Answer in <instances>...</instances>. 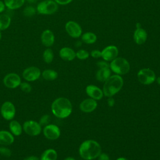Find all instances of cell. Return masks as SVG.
Wrapping results in <instances>:
<instances>
[{"mask_svg":"<svg viewBox=\"0 0 160 160\" xmlns=\"http://www.w3.org/2000/svg\"><path fill=\"white\" fill-rule=\"evenodd\" d=\"M52 114L60 119H64L70 116L72 111L71 101L66 98L59 97L53 101L51 106Z\"/></svg>","mask_w":160,"mask_h":160,"instance_id":"6da1fadb","label":"cell"},{"mask_svg":"<svg viewBox=\"0 0 160 160\" xmlns=\"http://www.w3.org/2000/svg\"><path fill=\"white\" fill-rule=\"evenodd\" d=\"M101 152V147L100 144L92 139L84 141L79 148V155L85 160L94 159L98 157Z\"/></svg>","mask_w":160,"mask_h":160,"instance_id":"7a4b0ae2","label":"cell"},{"mask_svg":"<svg viewBox=\"0 0 160 160\" xmlns=\"http://www.w3.org/2000/svg\"><path fill=\"white\" fill-rule=\"evenodd\" d=\"M124 81L122 78L118 74L110 76L109 78L104 81L103 85V94L106 97H112L117 94L122 88Z\"/></svg>","mask_w":160,"mask_h":160,"instance_id":"3957f363","label":"cell"},{"mask_svg":"<svg viewBox=\"0 0 160 160\" xmlns=\"http://www.w3.org/2000/svg\"><path fill=\"white\" fill-rule=\"evenodd\" d=\"M111 71L116 74L124 75L129 72L130 70V64L128 60L124 58L117 57L111 61L109 64Z\"/></svg>","mask_w":160,"mask_h":160,"instance_id":"277c9868","label":"cell"},{"mask_svg":"<svg viewBox=\"0 0 160 160\" xmlns=\"http://www.w3.org/2000/svg\"><path fill=\"white\" fill-rule=\"evenodd\" d=\"M36 9L40 14L51 15L58 10V4L54 0H44L39 2Z\"/></svg>","mask_w":160,"mask_h":160,"instance_id":"5b68a950","label":"cell"},{"mask_svg":"<svg viewBox=\"0 0 160 160\" xmlns=\"http://www.w3.org/2000/svg\"><path fill=\"white\" fill-rule=\"evenodd\" d=\"M23 131L30 136H37L42 132V126L34 120H27L22 124Z\"/></svg>","mask_w":160,"mask_h":160,"instance_id":"8992f818","label":"cell"},{"mask_svg":"<svg viewBox=\"0 0 160 160\" xmlns=\"http://www.w3.org/2000/svg\"><path fill=\"white\" fill-rule=\"evenodd\" d=\"M16 109L15 105L9 101L4 102L0 108V113L1 116L6 121L12 120L16 116Z\"/></svg>","mask_w":160,"mask_h":160,"instance_id":"52a82bcc","label":"cell"},{"mask_svg":"<svg viewBox=\"0 0 160 160\" xmlns=\"http://www.w3.org/2000/svg\"><path fill=\"white\" fill-rule=\"evenodd\" d=\"M137 77L138 81L144 85L151 84L156 80L154 72L149 68H142L140 69L137 74Z\"/></svg>","mask_w":160,"mask_h":160,"instance_id":"ba28073f","label":"cell"},{"mask_svg":"<svg viewBox=\"0 0 160 160\" xmlns=\"http://www.w3.org/2000/svg\"><path fill=\"white\" fill-rule=\"evenodd\" d=\"M44 136L49 140L54 141L58 139L61 136L59 128L54 124H48L43 127L42 129Z\"/></svg>","mask_w":160,"mask_h":160,"instance_id":"9c48e42d","label":"cell"},{"mask_svg":"<svg viewBox=\"0 0 160 160\" xmlns=\"http://www.w3.org/2000/svg\"><path fill=\"white\" fill-rule=\"evenodd\" d=\"M20 76L15 72H9L2 79L3 84L8 89H16L19 87L21 83Z\"/></svg>","mask_w":160,"mask_h":160,"instance_id":"30bf717a","label":"cell"},{"mask_svg":"<svg viewBox=\"0 0 160 160\" xmlns=\"http://www.w3.org/2000/svg\"><path fill=\"white\" fill-rule=\"evenodd\" d=\"M41 76V69L36 66H29L25 68L22 72V76L27 82H33L38 80Z\"/></svg>","mask_w":160,"mask_h":160,"instance_id":"8fae6325","label":"cell"},{"mask_svg":"<svg viewBox=\"0 0 160 160\" xmlns=\"http://www.w3.org/2000/svg\"><path fill=\"white\" fill-rule=\"evenodd\" d=\"M65 30L68 34L72 38H78L82 35V28L76 22L69 21L65 24Z\"/></svg>","mask_w":160,"mask_h":160,"instance_id":"7c38bea8","label":"cell"},{"mask_svg":"<svg viewBox=\"0 0 160 160\" xmlns=\"http://www.w3.org/2000/svg\"><path fill=\"white\" fill-rule=\"evenodd\" d=\"M119 50L116 46L109 45L101 51V58L106 61H111L118 57Z\"/></svg>","mask_w":160,"mask_h":160,"instance_id":"4fadbf2b","label":"cell"},{"mask_svg":"<svg viewBox=\"0 0 160 160\" xmlns=\"http://www.w3.org/2000/svg\"><path fill=\"white\" fill-rule=\"evenodd\" d=\"M40 39L42 44L47 48H50L53 46L55 42V36L53 32L48 29L42 32Z\"/></svg>","mask_w":160,"mask_h":160,"instance_id":"5bb4252c","label":"cell"},{"mask_svg":"<svg viewBox=\"0 0 160 160\" xmlns=\"http://www.w3.org/2000/svg\"><path fill=\"white\" fill-rule=\"evenodd\" d=\"M98 106L96 100L92 98H88L83 100L79 104V109L84 112H91L96 109Z\"/></svg>","mask_w":160,"mask_h":160,"instance_id":"9a60e30c","label":"cell"},{"mask_svg":"<svg viewBox=\"0 0 160 160\" xmlns=\"http://www.w3.org/2000/svg\"><path fill=\"white\" fill-rule=\"evenodd\" d=\"M86 92L91 98L95 100H100L102 98L104 94L102 89L95 85H88L86 88Z\"/></svg>","mask_w":160,"mask_h":160,"instance_id":"2e32d148","label":"cell"},{"mask_svg":"<svg viewBox=\"0 0 160 160\" xmlns=\"http://www.w3.org/2000/svg\"><path fill=\"white\" fill-rule=\"evenodd\" d=\"M133 39L137 44L141 45L146 41L148 39V33L142 27L136 28L134 32Z\"/></svg>","mask_w":160,"mask_h":160,"instance_id":"e0dca14e","label":"cell"},{"mask_svg":"<svg viewBox=\"0 0 160 160\" xmlns=\"http://www.w3.org/2000/svg\"><path fill=\"white\" fill-rule=\"evenodd\" d=\"M14 142V136L12 133L6 130H0V145L9 146Z\"/></svg>","mask_w":160,"mask_h":160,"instance_id":"ac0fdd59","label":"cell"},{"mask_svg":"<svg viewBox=\"0 0 160 160\" xmlns=\"http://www.w3.org/2000/svg\"><path fill=\"white\" fill-rule=\"evenodd\" d=\"M60 58L66 61H71L76 58V52L69 47H63L59 51Z\"/></svg>","mask_w":160,"mask_h":160,"instance_id":"d6986e66","label":"cell"},{"mask_svg":"<svg viewBox=\"0 0 160 160\" xmlns=\"http://www.w3.org/2000/svg\"><path fill=\"white\" fill-rule=\"evenodd\" d=\"M9 131L14 136H19L22 134L23 131L22 125H21L18 121L14 119L10 121L9 124Z\"/></svg>","mask_w":160,"mask_h":160,"instance_id":"ffe728a7","label":"cell"},{"mask_svg":"<svg viewBox=\"0 0 160 160\" xmlns=\"http://www.w3.org/2000/svg\"><path fill=\"white\" fill-rule=\"evenodd\" d=\"M57 159L58 152L52 148H49L44 150L39 158V160H57Z\"/></svg>","mask_w":160,"mask_h":160,"instance_id":"44dd1931","label":"cell"},{"mask_svg":"<svg viewBox=\"0 0 160 160\" xmlns=\"http://www.w3.org/2000/svg\"><path fill=\"white\" fill-rule=\"evenodd\" d=\"M110 76V68H99L96 73V79L100 82H104L109 78Z\"/></svg>","mask_w":160,"mask_h":160,"instance_id":"7402d4cb","label":"cell"},{"mask_svg":"<svg viewBox=\"0 0 160 160\" xmlns=\"http://www.w3.org/2000/svg\"><path fill=\"white\" fill-rule=\"evenodd\" d=\"M26 0H4V3L7 8L10 10H16L21 8Z\"/></svg>","mask_w":160,"mask_h":160,"instance_id":"603a6c76","label":"cell"},{"mask_svg":"<svg viewBox=\"0 0 160 160\" xmlns=\"http://www.w3.org/2000/svg\"><path fill=\"white\" fill-rule=\"evenodd\" d=\"M41 76L46 81H51L56 79L58 76V74L56 71L51 69H46L41 72Z\"/></svg>","mask_w":160,"mask_h":160,"instance_id":"cb8c5ba5","label":"cell"},{"mask_svg":"<svg viewBox=\"0 0 160 160\" xmlns=\"http://www.w3.org/2000/svg\"><path fill=\"white\" fill-rule=\"evenodd\" d=\"M11 18L6 14H0V31L7 29L11 25Z\"/></svg>","mask_w":160,"mask_h":160,"instance_id":"d4e9b609","label":"cell"},{"mask_svg":"<svg viewBox=\"0 0 160 160\" xmlns=\"http://www.w3.org/2000/svg\"><path fill=\"white\" fill-rule=\"evenodd\" d=\"M81 41L88 44H91L96 42L97 36L92 32H86L81 35Z\"/></svg>","mask_w":160,"mask_h":160,"instance_id":"484cf974","label":"cell"},{"mask_svg":"<svg viewBox=\"0 0 160 160\" xmlns=\"http://www.w3.org/2000/svg\"><path fill=\"white\" fill-rule=\"evenodd\" d=\"M42 59L47 64H50L52 62L54 59V52L51 48H48L43 51Z\"/></svg>","mask_w":160,"mask_h":160,"instance_id":"4316f807","label":"cell"},{"mask_svg":"<svg viewBox=\"0 0 160 160\" xmlns=\"http://www.w3.org/2000/svg\"><path fill=\"white\" fill-rule=\"evenodd\" d=\"M36 9L32 6L30 5L26 6L22 11L23 15L26 17H32L36 14Z\"/></svg>","mask_w":160,"mask_h":160,"instance_id":"83f0119b","label":"cell"},{"mask_svg":"<svg viewBox=\"0 0 160 160\" xmlns=\"http://www.w3.org/2000/svg\"><path fill=\"white\" fill-rule=\"evenodd\" d=\"M90 54L85 49H79L76 52V58L80 60H85L88 59Z\"/></svg>","mask_w":160,"mask_h":160,"instance_id":"f1b7e54d","label":"cell"},{"mask_svg":"<svg viewBox=\"0 0 160 160\" xmlns=\"http://www.w3.org/2000/svg\"><path fill=\"white\" fill-rule=\"evenodd\" d=\"M0 154L4 157L9 158L12 154L11 150L6 146H0Z\"/></svg>","mask_w":160,"mask_h":160,"instance_id":"f546056e","label":"cell"},{"mask_svg":"<svg viewBox=\"0 0 160 160\" xmlns=\"http://www.w3.org/2000/svg\"><path fill=\"white\" fill-rule=\"evenodd\" d=\"M19 87L21 90L26 93H29L32 90L31 85L27 81L21 82Z\"/></svg>","mask_w":160,"mask_h":160,"instance_id":"4dcf8cb0","label":"cell"},{"mask_svg":"<svg viewBox=\"0 0 160 160\" xmlns=\"http://www.w3.org/2000/svg\"><path fill=\"white\" fill-rule=\"evenodd\" d=\"M50 121H51L50 116L48 114H44L40 118L39 120V123L41 124V126L44 127L48 125V124H49Z\"/></svg>","mask_w":160,"mask_h":160,"instance_id":"1f68e13d","label":"cell"},{"mask_svg":"<svg viewBox=\"0 0 160 160\" xmlns=\"http://www.w3.org/2000/svg\"><path fill=\"white\" fill-rule=\"evenodd\" d=\"M99 68H109V64L106 61H99L96 63Z\"/></svg>","mask_w":160,"mask_h":160,"instance_id":"d6a6232c","label":"cell"},{"mask_svg":"<svg viewBox=\"0 0 160 160\" xmlns=\"http://www.w3.org/2000/svg\"><path fill=\"white\" fill-rule=\"evenodd\" d=\"M91 56L94 58H99L101 57V51L98 49H94L90 52Z\"/></svg>","mask_w":160,"mask_h":160,"instance_id":"836d02e7","label":"cell"},{"mask_svg":"<svg viewBox=\"0 0 160 160\" xmlns=\"http://www.w3.org/2000/svg\"><path fill=\"white\" fill-rule=\"evenodd\" d=\"M98 160H110V158L109 156L104 153V152H101V154L98 157Z\"/></svg>","mask_w":160,"mask_h":160,"instance_id":"e575fe53","label":"cell"},{"mask_svg":"<svg viewBox=\"0 0 160 160\" xmlns=\"http://www.w3.org/2000/svg\"><path fill=\"white\" fill-rule=\"evenodd\" d=\"M59 5H66L71 2H72L73 0H54Z\"/></svg>","mask_w":160,"mask_h":160,"instance_id":"d590c367","label":"cell"},{"mask_svg":"<svg viewBox=\"0 0 160 160\" xmlns=\"http://www.w3.org/2000/svg\"><path fill=\"white\" fill-rule=\"evenodd\" d=\"M23 160H39V158L36 156L31 155V156H26L23 159Z\"/></svg>","mask_w":160,"mask_h":160,"instance_id":"8d00e7d4","label":"cell"},{"mask_svg":"<svg viewBox=\"0 0 160 160\" xmlns=\"http://www.w3.org/2000/svg\"><path fill=\"white\" fill-rule=\"evenodd\" d=\"M107 102H108V106H110V107L113 106L114 105V104H115V101H114V99L112 97H109V98L107 100Z\"/></svg>","mask_w":160,"mask_h":160,"instance_id":"74e56055","label":"cell"},{"mask_svg":"<svg viewBox=\"0 0 160 160\" xmlns=\"http://www.w3.org/2000/svg\"><path fill=\"white\" fill-rule=\"evenodd\" d=\"M5 8H6V6L4 3V1H2L1 0H0V14L4 11Z\"/></svg>","mask_w":160,"mask_h":160,"instance_id":"f35d334b","label":"cell"},{"mask_svg":"<svg viewBox=\"0 0 160 160\" xmlns=\"http://www.w3.org/2000/svg\"><path fill=\"white\" fill-rule=\"evenodd\" d=\"M26 1L30 4H33L37 1V0H26Z\"/></svg>","mask_w":160,"mask_h":160,"instance_id":"ab89813d","label":"cell"},{"mask_svg":"<svg viewBox=\"0 0 160 160\" xmlns=\"http://www.w3.org/2000/svg\"><path fill=\"white\" fill-rule=\"evenodd\" d=\"M64 160H76V159L74 158H72V157L69 156V157H66Z\"/></svg>","mask_w":160,"mask_h":160,"instance_id":"60d3db41","label":"cell"},{"mask_svg":"<svg viewBox=\"0 0 160 160\" xmlns=\"http://www.w3.org/2000/svg\"><path fill=\"white\" fill-rule=\"evenodd\" d=\"M75 45H76V47H79V46H81V41H77V42H76Z\"/></svg>","mask_w":160,"mask_h":160,"instance_id":"b9f144b4","label":"cell"},{"mask_svg":"<svg viewBox=\"0 0 160 160\" xmlns=\"http://www.w3.org/2000/svg\"><path fill=\"white\" fill-rule=\"evenodd\" d=\"M116 160H129V159H128L127 158H124V157H120V158H118Z\"/></svg>","mask_w":160,"mask_h":160,"instance_id":"7bdbcfd3","label":"cell"},{"mask_svg":"<svg viewBox=\"0 0 160 160\" xmlns=\"http://www.w3.org/2000/svg\"><path fill=\"white\" fill-rule=\"evenodd\" d=\"M156 81H157V82H158V84L159 85H160V76H159V77L157 78Z\"/></svg>","mask_w":160,"mask_h":160,"instance_id":"ee69618b","label":"cell"},{"mask_svg":"<svg viewBox=\"0 0 160 160\" xmlns=\"http://www.w3.org/2000/svg\"><path fill=\"white\" fill-rule=\"evenodd\" d=\"M1 38H2V33H1V31H0V41L1 40Z\"/></svg>","mask_w":160,"mask_h":160,"instance_id":"f6af8a7d","label":"cell"}]
</instances>
